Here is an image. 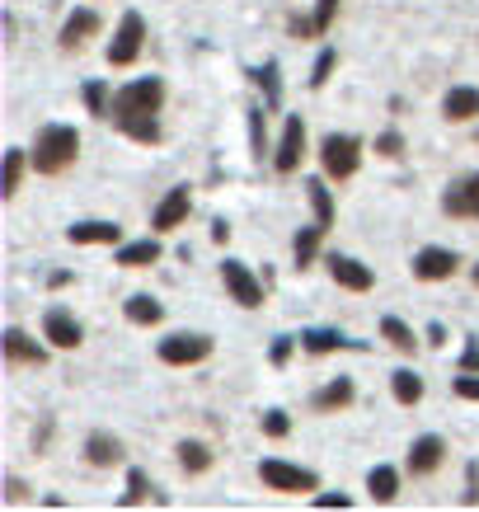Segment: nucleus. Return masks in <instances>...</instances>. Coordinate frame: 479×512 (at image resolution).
I'll return each instance as SVG.
<instances>
[{
	"instance_id": "5",
	"label": "nucleus",
	"mask_w": 479,
	"mask_h": 512,
	"mask_svg": "<svg viewBox=\"0 0 479 512\" xmlns=\"http://www.w3.org/2000/svg\"><path fill=\"white\" fill-rule=\"evenodd\" d=\"M141 43H146V19H141L137 10H127L118 33H113V43H109V66H132L141 57Z\"/></svg>"
},
{
	"instance_id": "21",
	"label": "nucleus",
	"mask_w": 479,
	"mask_h": 512,
	"mask_svg": "<svg viewBox=\"0 0 479 512\" xmlns=\"http://www.w3.org/2000/svg\"><path fill=\"white\" fill-rule=\"evenodd\" d=\"M94 33H99V15H94V10H76V15L62 24V47L76 52V47H85V38H94Z\"/></svg>"
},
{
	"instance_id": "31",
	"label": "nucleus",
	"mask_w": 479,
	"mask_h": 512,
	"mask_svg": "<svg viewBox=\"0 0 479 512\" xmlns=\"http://www.w3.org/2000/svg\"><path fill=\"white\" fill-rule=\"evenodd\" d=\"M19 179H24V151H5V184H0V193H5V198H15Z\"/></svg>"
},
{
	"instance_id": "7",
	"label": "nucleus",
	"mask_w": 479,
	"mask_h": 512,
	"mask_svg": "<svg viewBox=\"0 0 479 512\" xmlns=\"http://www.w3.org/2000/svg\"><path fill=\"white\" fill-rule=\"evenodd\" d=\"M221 282H226V292H231V301H240L245 311H254V306H263V287H259V278L249 273L240 259H226L221 264Z\"/></svg>"
},
{
	"instance_id": "16",
	"label": "nucleus",
	"mask_w": 479,
	"mask_h": 512,
	"mask_svg": "<svg viewBox=\"0 0 479 512\" xmlns=\"http://www.w3.org/2000/svg\"><path fill=\"white\" fill-rule=\"evenodd\" d=\"M71 245H118L123 240V226L118 221H76L71 231H66Z\"/></svg>"
},
{
	"instance_id": "11",
	"label": "nucleus",
	"mask_w": 479,
	"mask_h": 512,
	"mask_svg": "<svg viewBox=\"0 0 479 512\" xmlns=\"http://www.w3.org/2000/svg\"><path fill=\"white\" fill-rule=\"evenodd\" d=\"M442 212H447V217L479 221V174H470L465 184H456V188L442 193Z\"/></svg>"
},
{
	"instance_id": "19",
	"label": "nucleus",
	"mask_w": 479,
	"mask_h": 512,
	"mask_svg": "<svg viewBox=\"0 0 479 512\" xmlns=\"http://www.w3.org/2000/svg\"><path fill=\"white\" fill-rule=\"evenodd\" d=\"M353 381H348V376H334V381H329V386H320L315 390V414H334V409H343V404H353Z\"/></svg>"
},
{
	"instance_id": "24",
	"label": "nucleus",
	"mask_w": 479,
	"mask_h": 512,
	"mask_svg": "<svg viewBox=\"0 0 479 512\" xmlns=\"http://www.w3.org/2000/svg\"><path fill=\"white\" fill-rule=\"evenodd\" d=\"M367 489H371V498H376V503H390V498L400 494V470H395V466H376L367 475Z\"/></svg>"
},
{
	"instance_id": "44",
	"label": "nucleus",
	"mask_w": 479,
	"mask_h": 512,
	"mask_svg": "<svg viewBox=\"0 0 479 512\" xmlns=\"http://www.w3.org/2000/svg\"><path fill=\"white\" fill-rule=\"evenodd\" d=\"M5 498H10V503H24V484L10 480V484H5Z\"/></svg>"
},
{
	"instance_id": "2",
	"label": "nucleus",
	"mask_w": 479,
	"mask_h": 512,
	"mask_svg": "<svg viewBox=\"0 0 479 512\" xmlns=\"http://www.w3.org/2000/svg\"><path fill=\"white\" fill-rule=\"evenodd\" d=\"M80 156V132L66 123H47L43 132H38V141H33V170L38 174H62L71 170Z\"/></svg>"
},
{
	"instance_id": "17",
	"label": "nucleus",
	"mask_w": 479,
	"mask_h": 512,
	"mask_svg": "<svg viewBox=\"0 0 479 512\" xmlns=\"http://www.w3.org/2000/svg\"><path fill=\"white\" fill-rule=\"evenodd\" d=\"M442 113H447L451 123H470V118H479V90L475 85H456V90H447Z\"/></svg>"
},
{
	"instance_id": "29",
	"label": "nucleus",
	"mask_w": 479,
	"mask_h": 512,
	"mask_svg": "<svg viewBox=\"0 0 479 512\" xmlns=\"http://www.w3.org/2000/svg\"><path fill=\"white\" fill-rule=\"evenodd\" d=\"M381 334H386L390 339V348H400V353H414V329L404 325V320H395V315H386V320H381Z\"/></svg>"
},
{
	"instance_id": "30",
	"label": "nucleus",
	"mask_w": 479,
	"mask_h": 512,
	"mask_svg": "<svg viewBox=\"0 0 479 512\" xmlns=\"http://www.w3.org/2000/svg\"><path fill=\"white\" fill-rule=\"evenodd\" d=\"M146 498H151V475H146V470H127L123 503H127V508H137V503H146Z\"/></svg>"
},
{
	"instance_id": "40",
	"label": "nucleus",
	"mask_w": 479,
	"mask_h": 512,
	"mask_svg": "<svg viewBox=\"0 0 479 512\" xmlns=\"http://www.w3.org/2000/svg\"><path fill=\"white\" fill-rule=\"evenodd\" d=\"M292 343H296V339H287V334H282V339H273V348H268V362H273V367H287V357H292Z\"/></svg>"
},
{
	"instance_id": "25",
	"label": "nucleus",
	"mask_w": 479,
	"mask_h": 512,
	"mask_svg": "<svg viewBox=\"0 0 479 512\" xmlns=\"http://www.w3.org/2000/svg\"><path fill=\"white\" fill-rule=\"evenodd\" d=\"M127 320H132V325H160V301H155V296H146V292H137V296H127Z\"/></svg>"
},
{
	"instance_id": "43",
	"label": "nucleus",
	"mask_w": 479,
	"mask_h": 512,
	"mask_svg": "<svg viewBox=\"0 0 479 512\" xmlns=\"http://www.w3.org/2000/svg\"><path fill=\"white\" fill-rule=\"evenodd\" d=\"M465 503H479V466H470V489H465Z\"/></svg>"
},
{
	"instance_id": "33",
	"label": "nucleus",
	"mask_w": 479,
	"mask_h": 512,
	"mask_svg": "<svg viewBox=\"0 0 479 512\" xmlns=\"http://www.w3.org/2000/svg\"><path fill=\"white\" fill-rule=\"evenodd\" d=\"M334 15H339V0H315V15H310L315 38H325V33L334 29Z\"/></svg>"
},
{
	"instance_id": "34",
	"label": "nucleus",
	"mask_w": 479,
	"mask_h": 512,
	"mask_svg": "<svg viewBox=\"0 0 479 512\" xmlns=\"http://www.w3.org/2000/svg\"><path fill=\"white\" fill-rule=\"evenodd\" d=\"M334 66H339V52H334V47H325V52L315 57V71H310V90H320V85L334 76Z\"/></svg>"
},
{
	"instance_id": "8",
	"label": "nucleus",
	"mask_w": 479,
	"mask_h": 512,
	"mask_svg": "<svg viewBox=\"0 0 479 512\" xmlns=\"http://www.w3.org/2000/svg\"><path fill=\"white\" fill-rule=\"evenodd\" d=\"M301 156H306V123H301V118L292 113V118H287V127H282L273 170H278V174H296V170H301Z\"/></svg>"
},
{
	"instance_id": "12",
	"label": "nucleus",
	"mask_w": 479,
	"mask_h": 512,
	"mask_svg": "<svg viewBox=\"0 0 479 512\" xmlns=\"http://www.w3.org/2000/svg\"><path fill=\"white\" fill-rule=\"evenodd\" d=\"M329 264V278L339 282V287H348V292H371V268L367 264H357V259H348V254H329L325 259Z\"/></svg>"
},
{
	"instance_id": "9",
	"label": "nucleus",
	"mask_w": 479,
	"mask_h": 512,
	"mask_svg": "<svg viewBox=\"0 0 479 512\" xmlns=\"http://www.w3.org/2000/svg\"><path fill=\"white\" fill-rule=\"evenodd\" d=\"M456 249H442V245H428L414 254V278L418 282H447L451 273H456Z\"/></svg>"
},
{
	"instance_id": "15",
	"label": "nucleus",
	"mask_w": 479,
	"mask_h": 512,
	"mask_svg": "<svg viewBox=\"0 0 479 512\" xmlns=\"http://www.w3.org/2000/svg\"><path fill=\"white\" fill-rule=\"evenodd\" d=\"M5 362H10V367H24V362H29V367H43L47 353H43V343H33L24 329H5Z\"/></svg>"
},
{
	"instance_id": "39",
	"label": "nucleus",
	"mask_w": 479,
	"mask_h": 512,
	"mask_svg": "<svg viewBox=\"0 0 479 512\" xmlns=\"http://www.w3.org/2000/svg\"><path fill=\"white\" fill-rule=\"evenodd\" d=\"M456 395L479 404V372H461V376H456Z\"/></svg>"
},
{
	"instance_id": "18",
	"label": "nucleus",
	"mask_w": 479,
	"mask_h": 512,
	"mask_svg": "<svg viewBox=\"0 0 479 512\" xmlns=\"http://www.w3.org/2000/svg\"><path fill=\"white\" fill-rule=\"evenodd\" d=\"M301 348H306V353H339V348L362 353V343L348 339V334H339V329H306V334H301Z\"/></svg>"
},
{
	"instance_id": "32",
	"label": "nucleus",
	"mask_w": 479,
	"mask_h": 512,
	"mask_svg": "<svg viewBox=\"0 0 479 512\" xmlns=\"http://www.w3.org/2000/svg\"><path fill=\"white\" fill-rule=\"evenodd\" d=\"M80 94H85V109H90L94 118H109V85H104V80H90Z\"/></svg>"
},
{
	"instance_id": "26",
	"label": "nucleus",
	"mask_w": 479,
	"mask_h": 512,
	"mask_svg": "<svg viewBox=\"0 0 479 512\" xmlns=\"http://www.w3.org/2000/svg\"><path fill=\"white\" fill-rule=\"evenodd\" d=\"M160 259V245L155 240H132V245L118 249V264L123 268H151Z\"/></svg>"
},
{
	"instance_id": "6",
	"label": "nucleus",
	"mask_w": 479,
	"mask_h": 512,
	"mask_svg": "<svg viewBox=\"0 0 479 512\" xmlns=\"http://www.w3.org/2000/svg\"><path fill=\"white\" fill-rule=\"evenodd\" d=\"M202 357H212L207 334H170V339H160V362H170V367H193Z\"/></svg>"
},
{
	"instance_id": "46",
	"label": "nucleus",
	"mask_w": 479,
	"mask_h": 512,
	"mask_svg": "<svg viewBox=\"0 0 479 512\" xmlns=\"http://www.w3.org/2000/svg\"><path fill=\"white\" fill-rule=\"evenodd\" d=\"M475 287H479V268H475Z\"/></svg>"
},
{
	"instance_id": "45",
	"label": "nucleus",
	"mask_w": 479,
	"mask_h": 512,
	"mask_svg": "<svg viewBox=\"0 0 479 512\" xmlns=\"http://www.w3.org/2000/svg\"><path fill=\"white\" fill-rule=\"evenodd\" d=\"M212 240H217V245H226V240H231V226H226V221H217V226H212Z\"/></svg>"
},
{
	"instance_id": "4",
	"label": "nucleus",
	"mask_w": 479,
	"mask_h": 512,
	"mask_svg": "<svg viewBox=\"0 0 479 512\" xmlns=\"http://www.w3.org/2000/svg\"><path fill=\"white\" fill-rule=\"evenodd\" d=\"M259 480L268 484V489H278V494H310V489H320V475H315V470L287 466V461H263Z\"/></svg>"
},
{
	"instance_id": "35",
	"label": "nucleus",
	"mask_w": 479,
	"mask_h": 512,
	"mask_svg": "<svg viewBox=\"0 0 479 512\" xmlns=\"http://www.w3.org/2000/svg\"><path fill=\"white\" fill-rule=\"evenodd\" d=\"M249 141H254V160L268 151V127H263V109H249Z\"/></svg>"
},
{
	"instance_id": "14",
	"label": "nucleus",
	"mask_w": 479,
	"mask_h": 512,
	"mask_svg": "<svg viewBox=\"0 0 479 512\" xmlns=\"http://www.w3.org/2000/svg\"><path fill=\"white\" fill-rule=\"evenodd\" d=\"M442 456H447V442L437 433H423V437H414V447H409V470H414V475H433V470L442 466Z\"/></svg>"
},
{
	"instance_id": "37",
	"label": "nucleus",
	"mask_w": 479,
	"mask_h": 512,
	"mask_svg": "<svg viewBox=\"0 0 479 512\" xmlns=\"http://www.w3.org/2000/svg\"><path fill=\"white\" fill-rule=\"evenodd\" d=\"M376 156H386V160L404 156V137H400V132H381V137H376Z\"/></svg>"
},
{
	"instance_id": "42",
	"label": "nucleus",
	"mask_w": 479,
	"mask_h": 512,
	"mask_svg": "<svg viewBox=\"0 0 479 512\" xmlns=\"http://www.w3.org/2000/svg\"><path fill=\"white\" fill-rule=\"evenodd\" d=\"M315 503H320V508H348L353 498H348V494H320Z\"/></svg>"
},
{
	"instance_id": "20",
	"label": "nucleus",
	"mask_w": 479,
	"mask_h": 512,
	"mask_svg": "<svg viewBox=\"0 0 479 512\" xmlns=\"http://www.w3.org/2000/svg\"><path fill=\"white\" fill-rule=\"evenodd\" d=\"M85 461L90 466H118L123 461V442L113 433H90L85 437Z\"/></svg>"
},
{
	"instance_id": "41",
	"label": "nucleus",
	"mask_w": 479,
	"mask_h": 512,
	"mask_svg": "<svg viewBox=\"0 0 479 512\" xmlns=\"http://www.w3.org/2000/svg\"><path fill=\"white\" fill-rule=\"evenodd\" d=\"M461 372H479V339L465 343V353H461Z\"/></svg>"
},
{
	"instance_id": "22",
	"label": "nucleus",
	"mask_w": 479,
	"mask_h": 512,
	"mask_svg": "<svg viewBox=\"0 0 479 512\" xmlns=\"http://www.w3.org/2000/svg\"><path fill=\"white\" fill-rule=\"evenodd\" d=\"M320 240H325V226H320V221H315V226H306V231H296V240H292L296 268H310V264H315V254H320Z\"/></svg>"
},
{
	"instance_id": "10",
	"label": "nucleus",
	"mask_w": 479,
	"mask_h": 512,
	"mask_svg": "<svg viewBox=\"0 0 479 512\" xmlns=\"http://www.w3.org/2000/svg\"><path fill=\"white\" fill-rule=\"evenodd\" d=\"M188 212H193V193H188V184H179V188H170V193L160 198L151 226L155 231H174V226H184L188 221Z\"/></svg>"
},
{
	"instance_id": "38",
	"label": "nucleus",
	"mask_w": 479,
	"mask_h": 512,
	"mask_svg": "<svg viewBox=\"0 0 479 512\" xmlns=\"http://www.w3.org/2000/svg\"><path fill=\"white\" fill-rule=\"evenodd\" d=\"M287 428H292V419H287L282 409H268V414H263V433L268 437H287Z\"/></svg>"
},
{
	"instance_id": "1",
	"label": "nucleus",
	"mask_w": 479,
	"mask_h": 512,
	"mask_svg": "<svg viewBox=\"0 0 479 512\" xmlns=\"http://www.w3.org/2000/svg\"><path fill=\"white\" fill-rule=\"evenodd\" d=\"M160 104H165V85H160L155 76H141L109 99V118H113V127L127 132L132 141L155 146V141H160V118H155Z\"/></svg>"
},
{
	"instance_id": "36",
	"label": "nucleus",
	"mask_w": 479,
	"mask_h": 512,
	"mask_svg": "<svg viewBox=\"0 0 479 512\" xmlns=\"http://www.w3.org/2000/svg\"><path fill=\"white\" fill-rule=\"evenodd\" d=\"M254 80L268 90V104H278V62H263L259 71H254Z\"/></svg>"
},
{
	"instance_id": "23",
	"label": "nucleus",
	"mask_w": 479,
	"mask_h": 512,
	"mask_svg": "<svg viewBox=\"0 0 479 512\" xmlns=\"http://www.w3.org/2000/svg\"><path fill=\"white\" fill-rule=\"evenodd\" d=\"M306 193H310V207H315V221L320 226H334V193H329L325 179H306Z\"/></svg>"
},
{
	"instance_id": "28",
	"label": "nucleus",
	"mask_w": 479,
	"mask_h": 512,
	"mask_svg": "<svg viewBox=\"0 0 479 512\" xmlns=\"http://www.w3.org/2000/svg\"><path fill=\"white\" fill-rule=\"evenodd\" d=\"M179 466H184L188 475H202V470L212 466V451L202 447V442H179Z\"/></svg>"
},
{
	"instance_id": "3",
	"label": "nucleus",
	"mask_w": 479,
	"mask_h": 512,
	"mask_svg": "<svg viewBox=\"0 0 479 512\" xmlns=\"http://www.w3.org/2000/svg\"><path fill=\"white\" fill-rule=\"evenodd\" d=\"M320 160H325L329 179H353L357 160H362V141L348 137V132H329L325 146H320Z\"/></svg>"
},
{
	"instance_id": "27",
	"label": "nucleus",
	"mask_w": 479,
	"mask_h": 512,
	"mask_svg": "<svg viewBox=\"0 0 479 512\" xmlns=\"http://www.w3.org/2000/svg\"><path fill=\"white\" fill-rule=\"evenodd\" d=\"M390 390H395V400H400V404H418V400H423V381H418L409 367L390 372Z\"/></svg>"
},
{
	"instance_id": "13",
	"label": "nucleus",
	"mask_w": 479,
	"mask_h": 512,
	"mask_svg": "<svg viewBox=\"0 0 479 512\" xmlns=\"http://www.w3.org/2000/svg\"><path fill=\"white\" fill-rule=\"evenodd\" d=\"M43 334L52 339V348H80V320L71 311H62V306H52L43 315Z\"/></svg>"
}]
</instances>
